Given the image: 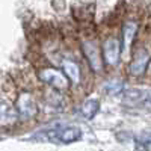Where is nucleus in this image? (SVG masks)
I'll return each instance as SVG.
<instances>
[{"label": "nucleus", "mask_w": 151, "mask_h": 151, "mask_svg": "<svg viewBox=\"0 0 151 151\" xmlns=\"http://www.w3.org/2000/svg\"><path fill=\"white\" fill-rule=\"evenodd\" d=\"M15 109L18 112V116L23 121H27L32 119L33 116H36L38 113V106L36 101L30 92H21L17 98V103H15Z\"/></svg>", "instance_id": "f257e3e1"}, {"label": "nucleus", "mask_w": 151, "mask_h": 151, "mask_svg": "<svg viewBox=\"0 0 151 151\" xmlns=\"http://www.w3.org/2000/svg\"><path fill=\"white\" fill-rule=\"evenodd\" d=\"M38 76L44 83L50 85L58 91H64L68 88V77L65 76V73H62L56 68H44L40 71Z\"/></svg>", "instance_id": "f03ea898"}, {"label": "nucleus", "mask_w": 151, "mask_h": 151, "mask_svg": "<svg viewBox=\"0 0 151 151\" xmlns=\"http://www.w3.org/2000/svg\"><path fill=\"white\" fill-rule=\"evenodd\" d=\"M103 56H104V60L106 64L109 65H116L119 62V58H121V45H119V41L116 38H107L103 44Z\"/></svg>", "instance_id": "7ed1b4c3"}, {"label": "nucleus", "mask_w": 151, "mask_h": 151, "mask_svg": "<svg viewBox=\"0 0 151 151\" xmlns=\"http://www.w3.org/2000/svg\"><path fill=\"white\" fill-rule=\"evenodd\" d=\"M82 47H83L85 58L88 59V62H89L91 68L95 73H100L101 68H103V59H101V56H100V50H98L97 44L92 42V41H85L82 44Z\"/></svg>", "instance_id": "20e7f679"}, {"label": "nucleus", "mask_w": 151, "mask_h": 151, "mask_svg": "<svg viewBox=\"0 0 151 151\" xmlns=\"http://www.w3.org/2000/svg\"><path fill=\"white\" fill-rule=\"evenodd\" d=\"M20 119L15 106H12L9 101L2 100L0 101V125L2 127H11Z\"/></svg>", "instance_id": "39448f33"}, {"label": "nucleus", "mask_w": 151, "mask_h": 151, "mask_svg": "<svg viewBox=\"0 0 151 151\" xmlns=\"http://www.w3.org/2000/svg\"><path fill=\"white\" fill-rule=\"evenodd\" d=\"M150 60H151V56L145 52V50H139V52L136 53L134 59L132 60V64H130V74L136 76V77L145 74V71L150 65Z\"/></svg>", "instance_id": "423d86ee"}, {"label": "nucleus", "mask_w": 151, "mask_h": 151, "mask_svg": "<svg viewBox=\"0 0 151 151\" xmlns=\"http://www.w3.org/2000/svg\"><path fill=\"white\" fill-rule=\"evenodd\" d=\"M82 137V130L77 127H68L64 130H58L56 133V139L62 144H71L76 142Z\"/></svg>", "instance_id": "0eeeda50"}, {"label": "nucleus", "mask_w": 151, "mask_h": 151, "mask_svg": "<svg viewBox=\"0 0 151 151\" xmlns=\"http://www.w3.org/2000/svg\"><path fill=\"white\" fill-rule=\"evenodd\" d=\"M148 94V89H129L124 92V104L141 106Z\"/></svg>", "instance_id": "6e6552de"}, {"label": "nucleus", "mask_w": 151, "mask_h": 151, "mask_svg": "<svg viewBox=\"0 0 151 151\" xmlns=\"http://www.w3.org/2000/svg\"><path fill=\"white\" fill-rule=\"evenodd\" d=\"M136 30H137V24L134 21L125 23L124 30H122V52L124 53H127L130 50L132 42H133V38L136 35Z\"/></svg>", "instance_id": "1a4fd4ad"}, {"label": "nucleus", "mask_w": 151, "mask_h": 151, "mask_svg": "<svg viewBox=\"0 0 151 151\" xmlns=\"http://www.w3.org/2000/svg\"><path fill=\"white\" fill-rule=\"evenodd\" d=\"M62 70H64L65 76L68 77V80H71L73 83L77 85L80 82V68L79 65L73 60H64L62 62Z\"/></svg>", "instance_id": "9d476101"}, {"label": "nucleus", "mask_w": 151, "mask_h": 151, "mask_svg": "<svg viewBox=\"0 0 151 151\" xmlns=\"http://www.w3.org/2000/svg\"><path fill=\"white\" fill-rule=\"evenodd\" d=\"M100 109V101L97 98H88L86 101L83 103L80 112H82V115L88 119H92L95 115H97V112Z\"/></svg>", "instance_id": "9b49d317"}, {"label": "nucleus", "mask_w": 151, "mask_h": 151, "mask_svg": "<svg viewBox=\"0 0 151 151\" xmlns=\"http://www.w3.org/2000/svg\"><path fill=\"white\" fill-rule=\"evenodd\" d=\"M104 89L110 95H116L124 89V83L121 80H109V82L104 83Z\"/></svg>", "instance_id": "f8f14e48"}, {"label": "nucleus", "mask_w": 151, "mask_h": 151, "mask_svg": "<svg viewBox=\"0 0 151 151\" xmlns=\"http://www.w3.org/2000/svg\"><path fill=\"white\" fill-rule=\"evenodd\" d=\"M136 141L141 145H151V133H142L141 136L136 137Z\"/></svg>", "instance_id": "ddd939ff"}, {"label": "nucleus", "mask_w": 151, "mask_h": 151, "mask_svg": "<svg viewBox=\"0 0 151 151\" xmlns=\"http://www.w3.org/2000/svg\"><path fill=\"white\" fill-rule=\"evenodd\" d=\"M141 106L145 107V109H148V110H151V89H148V94H147V97H145V100L142 101Z\"/></svg>", "instance_id": "4468645a"}]
</instances>
